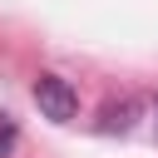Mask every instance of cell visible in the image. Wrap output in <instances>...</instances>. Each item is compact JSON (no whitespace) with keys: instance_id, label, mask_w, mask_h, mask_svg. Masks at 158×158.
I'll use <instances>...</instances> for the list:
<instances>
[{"instance_id":"obj_3","label":"cell","mask_w":158,"mask_h":158,"mask_svg":"<svg viewBox=\"0 0 158 158\" xmlns=\"http://www.w3.org/2000/svg\"><path fill=\"white\" fill-rule=\"evenodd\" d=\"M10 148H15V123L0 114V158H10Z\"/></svg>"},{"instance_id":"obj_2","label":"cell","mask_w":158,"mask_h":158,"mask_svg":"<svg viewBox=\"0 0 158 158\" xmlns=\"http://www.w3.org/2000/svg\"><path fill=\"white\" fill-rule=\"evenodd\" d=\"M133 128V104L123 99V104H109L104 109V133H128Z\"/></svg>"},{"instance_id":"obj_1","label":"cell","mask_w":158,"mask_h":158,"mask_svg":"<svg viewBox=\"0 0 158 158\" xmlns=\"http://www.w3.org/2000/svg\"><path fill=\"white\" fill-rule=\"evenodd\" d=\"M35 104H40V114L54 118V123H69V118L79 114V94H74V84L59 79V74H40V79H35Z\"/></svg>"}]
</instances>
